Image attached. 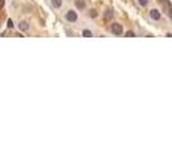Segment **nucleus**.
<instances>
[{
  "label": "nucleus",
  "instance_id": "obj_7",
  "mask_svg": "<svg viewBox=\"0 0 172 150\" xmlns=\"http://www.w3.org/2000/svg\"><path fill=\"white\" fill-rule=\"evenodd\" d=\"M82 36H84V38H91V36H93V33H91V30L84 29V30H82Z\"/></svg>",
  "mask_w": 172,
  "mask_h": 150
},
{
  "label": "nucleus",
  "instance_id": "obj_9",
  "mask_svg": "<svg viewBox=\"0 0 172 150\" xmlns=\"http://www.w3.org/2000/svg\"><path fill=\"white\" fill-rule=\"evenodd\" d=\"M88 17H90V18H96V17H97V11H96V9H91V11L88 12Z\"/></svg>",
  "mask_w": 172,
  "mask_h": 150
},
{
  "label": "nucleus",
  "instance_id": "obj_11",
  "mask_svg": "<svg viewBox=\"0 0 172 150\" xmlns=\"http://www.w3.org/2000/svg\"><path fill=\"white\" fill-rule=\"evenodd\" d=\"M126 36H127V38H135V33H133V32H127Z\"/></svg>",
  "mask_w": 172,
  "mask_h": 150
},
{
  "label": "nucleus",
  "instance_id": "obj_4",
  "mask_svg": "<svg viewBox=\"0 0 172 150\" xmlns=\"http://www.w3.org/2000/svg\"><path fill=\"white\" fill-rule=\"evenodd\" d=\"M18 27H19V30H21V32H27L30 29V24L27 21H21V23L18 24Z\"/></svg>",
  "mask_w": 172,
  "mask_h": 150
},
{
  "label": "nucleus",
  "instance_id": "obj_13",
  "mask_svg": "<svg viewBox=\"0 0 172 150\" xmlns=\"http://www.w3.org/2000/svg\"><path fill=\"white\" fill-rule=\"evenodd\" d=\"M3 6H5V0H0V9H2Z\"/></svg>",
  "mask_w": 172,
  "mask_h": 150
},
{
  "label": "nucleus",
  "instance_id": "obj_10",
  "mask_svg": "<svg viewBox=\"0 0 172 150\" xmlns=\"http://www.w3.org/2000/svg\"><path fill=\"white\" fill-rule=\"evenodd\" d=\"M138 3H139L141 6H147L148 5V0H138Z\"/></svg>",
  "mask_w": 172,
  "mask_h": 150
},
{
  "label": "nucleus",
  "instance_id": "obj_15",
  "mask_svg": "<svg viewBox=\"0 0 172 150\" xmlns=\"http://www.w3.org/2000/svg\"><path fill=\"white\" fill-rule=\"evenodd\" d=\"M160 2H162V0H160Z\"/></svg>",
  "mask_w": 172,
  "mask_h": 150
},
{
  "label": "nucleus",
  "instance_id": "obj_14",
  "mask_svg": "<svg viewBox=\"0 0 172 150\" xmlns=\"http://www.w3.org/2000/svg\"><path fill=\"white\" fill-rule=\"evenodd\" d=\"M168 14H169V17L172 18V8H169V11H168Z\"/></svg>",
  "mask_w": 172,
  "mask_h": 150
},
{
  "label": "nucleus",
  "instance_id": "obj_5",
  "mask_svg": "<svg viewBox=\"0 0 172 150\" xmlns=\"http://www.w3.org/2000/svg\"><path fill=\"white\" fill-rule=\"evenodd\" d=\"M112 17H114V11H112L111 8L103 12V20H111Z\"/></svg>",
  "mask_w": 172,
  "mask_h": 150
},
{
  "label": "nucleus",
  "instance_id": "obj_12",
  "mask_svg": "<svg viewBox=\"0 0 172 150\" xmlns=\"http://www.w3.org/2000/svg\"><path fill=\"white\" fill-rule=\"evenodd\" d=\"M8 27H9V29L14 27V23H12V20H8Z\"/></svg>",
  "mask_w": 172,
  "mask_h": 150
},
{
  "label": "nucleus",
  "instance_id": "obj_3",
  "mask_svg": "<svg viewBox=\"0 0 172 150\" xmlns=\"http://www.w3.org/2000/svg\"><path fill=\"white\" fill-rule=\"evenodd\" d=\"M150 17L153 20H156V21H159V20L162 18V14H160V11H157V9H151L150 11Z\"/></svg>",
  "mask_w": 172,
  "mask_h": 150
},
{
  "label": "nucleus",
  "instance_id": "obj_8",
  "mask_svg": "<svg viewBox=\"0 0 172 150\" xmlns=\"http://www.w3.org/2000/svg\"><path fill=\"white\" fill-rule=\"evenodd\" d=\"M51 3H52L54 8H60V6H62V0H51Z\"/></svg>",
  "mask_w": 172,
  "mask_h": 150
},
{
  "label": "nucleus",
  "instance_id": "obj_6",
  "mask_svg": "<svg viewBox=\"0 0 172 150\" xmlns=\"http://www.w3.org/2000/svg\"><path fill=\"white\" fill-rule=\"evenodd\" d=\"M75 6L78 9H85V2L84 0H75Z\"/></svg>",
  "mask_w": 172,
  "mask_h": 150
},
{
  "label": "nucleus",
  "instance_id": "obj_1",
  "mask_svg": "<svg viewBox=\"0 0 172 150\" xmlns=\"http://www.w3.org/2000/svg\"><path fill=\"white\" fill-rule=\"evenodd\" d=\"M111 32L114 35H123V26L121 24H118V23H114V24H111Z\"/></svg>",
  "mask_w": 172,
  "mask_h": 150
},
{
  "label": "nucleus",
  "instance_id": "obj_2",
  "mask_svg": "<svg viewBox=\"0 0 172 150\" xmlns=\"http://www.w3.org/2000/svg\"><path fill=\"white\" fill-rule=\"evenodd\" d=\"M64 18L68 20L69 23H75L78 20V14L75 11H68V12H66V15H64Z\"/></svg>",
  "mask_w": 172,
  "mask_h": 150
}]
</instances>
